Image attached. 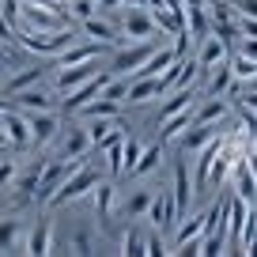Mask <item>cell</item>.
Masks as SVG:
<instances>
[{"label":"cell","mask_w":257,"mask_h":257,"mask_svg":"<svg viewBox=\"0 0 257 257\" xmlns=\"http://www.w3.org/2000/svg\"><path fill=\"white\" fill-rule=\"evenodd\" d=\"M219 137V128L216 125H189V133L182 137V148L185 152H201L208 140H216Z\"/></svg>","instance_id":"obj_20"},{"label":"cell","mask_w":257,"mask_h":257,"mask_svg":"<svg viewBox=\"0 0 257 257\" xmlns=\"http://www.w3.org/2000/svg\"><path fill=\"white\" fill-rule=\"evenodd\" d=\"M87 152H91V133L80 125H68V133L61 140V159H83Z\"/></svg>","instance_id":"obj_11"},{"label":"cell","mask_w":257,"mask_h":257,"mask_svg":"<svg viewBox=\"0 0 257 257\" xmlns=\"http://www.w3.org/2000/svg\"><path fill=\"white\" fill-rule=\"evenodd\" d=\"M174 204H178V212L185 216V208H189V174H185V163H178L174 167Z\"/></svg>","instance_id":"obj_26"},{"label":"cell","mask_w":257,"mask_h":257,"mask_svg":"<svg viewBox=\"0 0 257 257\" xmlns=\"http://www.w3.org/2000/svg\"><path fill=\"white\" fill-rule=\"evenodd\" d=\"M144 246H148V238L140 231H128L125 238H121V253H133V257H137V253H144Z\"/></svg>","instance_id":"obj_31"},{"label":"cell","mask_w":257,"mask_h":257,"mask_svg":"<svg viewBox=\"0 0 257 257\" xmlns=\"http://www.w3.org/2000/svg\"><path fill=\"white\" fill-rule=\"evenodd\" d=\"M121 31H125V38H133V42H152L155 34H159V27H155L148 4H140V8H128L125 27H121Z\"/></svg>","instance_id":"obj_7"},{"label":"cell","mask_w":257,"mask_h":257,"mask_svg":"<svg viewBox=\"0 0 257 257\" xmlns=\"http://www.w3.org/2000/svg\"><path fill=\"white\" fill-rule=\"evenodd\" d=\"M152 201H155V193H152V189H137L125 204H121V216H125V219H140V216H148Z\"/></svg>","instance_id":"obj_21"},{"label":"cell","mask_w":257,"mask_h":257,"mask_svg":"<svg viewBox=\"0 0 257 257\" xmlns=\"http://www.w3.org/2000/svg\"><path fill=\"white\" fill-rule=\"evenodd\" d=\"M0 128H4V137H8L12 148H31L34 137H31V125H27V113L8 106V110L0 113Z\"/></svg>","instance_id":"obj_5"},{"label":"cell","mask_w":257,"mask_h":257,"mask_svg":"<svg viewBox=\"0 0 257 257\" xmlns=\"http://www.w3.org/2000/svg\"><path fill=\"white\" fill-rule=\"evenodd\" d=\"M95 72H98V61H91V64H72V68H57V91H61V95H68L72 87H80V83L91 80Z\"/></svg>","instance_id":"obj_12"},{"label":"cell","mask_w":257,"mask_h":257,"mask_svg":"<svg viewBox=\"0 0 257 257\" xmlns=\"http://www.w3.org/2000/svg\"><path fill=\"white\" fill-rule=\"evenodd\" d=\"M0 253H27V227L23 219H0Z\"/></svg>","instance_id":"obj_9"},{"label":"cell","mask_w":257,"mask_h":257,"mask_svg":"<svg viewBox=\"0 0 257 257\" xmlns=\"http://www.w3.org/2000/svg\"><path fill=\"white\" fill-rule=\"evenodd\" d=\"M57 4H72V0H57Z\"/></svg>","instance_id":"obj_43"},{"label":"cell","mask_w":257,"mask_h":257,"mask_svg":"<svg viewBox=\"0 0 257 257\" xmlns=\"http://www.w3.org/2000/svg\"><path fill=\"white\" fill-rule=\"evenodd\" d=\"M95 12H98L95 0H72V4H68V16H76L80 23H83V19H91Z\"/></svg>","instance_id":"obj_32"},{"label":"cell","mask_w":257,"mask_h":257,"mask_svg":"<svg viewBox=\"0 0 257 257\" xmlns=\"http://www.w3.org/2000/svg\"><path fill=\"white\" fill-rule=\"evenodd\" d=\"M227 117V102L219 95H208V102L201 106V110H193V121L189 125H219V121Z\"/></svg>","instance_id":"obj_17"},{"label":"cell","mask_w":257,"mask_h":257,"mask_svg":"<svg viewBox=\"0 0 257 257\" xmlns=\"http://www.w3.org/2000/svg\"><path fill=\"white\" fill-rule=\"evenodd\" d=\"M238 12H242V16H253V19H257V0H238Z\"/></svg>","instance_id":"obj_38"},{"label":"cell","mask_w":257,"mask_h":257,"mask_svg":"<svg viewBox=\"0 0 257 257\" xmlns=\"http://www.w3.org/2000/svg\"><path fill=\"white\" fill-rule=\"evenodd\" d=\"M182 4H189V8H204L208 0H182Z\"/></svg>","instance_id":"obj_41"},{"label":"cell","mask_w":257,"mask_h":257,"mask_svg":"<svg viewBox=\"0 0 257 257\" xmlns=\"http://www.w3.org/2000/svg\"><path fill=\"white\" fill-rule=\"evenodd\" d=\"M231 72H234V83H249V80H257V61L234 53L231 57Z\"/></svg>","instance_id":"obj_29"},{"label":"cell","mask_w":257,"mask_h":257,"mask_svg":"<svg viewBox=\"0 0 257 257\" xmlns=\"http://www.w3.org/2000/svg\"><path fill=\"white\" fill-rule=\"evenodd\" d=\"M16 178H19V163L0 159V189H4V185H16Z\"/></svg>","instance_id":"obj_33"},{"label":"cell","mask_w":257,"mask_h":257,"mask_svg":"<svg viewBox=\"0 0 257 257\" xmlns=\"http://www.w3.org/2000/svg\"><path fill=\"white\" fill-rule=\"evenodd\" d=\"M95 212H98V219H102V223H110V219H113V185H110V182H106V185H98Z\"/></svg>","instance_id":"obj_30"},{"label":"cell","mask_w":257,"mask_h":257,"mask_svg":"<svg viewBox=\"0 0 257 257\" xmlns=\"http://www.w3.org/2000/svg\"><path fill=\"white\" fill-rule=\"evenodd\" d=\"M80 113H87V117H117V113H121V102H113V98L98 95V98H91V102L83 106Z\"/></svg>","instance_id":"obj_27"},{"label":"cell","mask_w":257,"mask_h":257,"mask_svg":"<svg viewBox=\"0 0 257 257\" xmlns=\"http://www.w3.org/2000/svg\"><path fill=\"white\" fill-rule=\"evenodd\" d=\"M155 49H159V46H155V38H152V42H137V46H128V49H117V53H113V61H110V72H113V76L137 72V68L155 53Z\"/></svg>","instance_id":"obj_3"},{"label":"cell","mask_w":257,"mask_h":257,"mask_svg":"<svg viewBox=\"0 0 257 257\" xmlns=\"http://www.w3.org/2000/svg\"><path fill=\"white\" fill-rule=\"evenodd\" d=\"M148 219H152L155 231H163V227H174L178 219H182V212H178V204H174V193L159 189V197H155L152 208H148Z\"/></svg>","instance_id":"obj_8"},{"label":"cell","mask_w":257,"mask_h":257,"mask_svg":"<svg viewBox=\"0 0 257 257\" xmlns=\"http://www.w3.org/2000/svg\"><path fill=\"white\" fill-rule=\"evenodd\" d=\"M95 185H98V170L91 167L87 159H83L80 167L72 170V174L64 178V185L53 193V201H49V204H53V208H61V204H72V201H80V197H87Z\"/></svg>","instance_id":"obj_2"},{"label":"cell","mask_w":257,"mask_h":257,"mask_svg":"<svg viewBox=\"0 0 257 257\" xmlns=\"http://www.w3.org/2000/svg\"><path fill=\"white\" fill-rule=\"evenodd\" d=\"M34 80H42V68L38 64H27L23 72H16L8 83H4V95H16V91H23V87H31Z\"/></svg>","instance_id":"obj_28"},{"label":"cell","mask_w":257,"mask_h":257,"mask_svg":"<svg viewBox=\"0 0 257 257\" xmlns=\"http://www.w3.org/2000/svg\"><path fill=\"white\" fill-rule=\"evenodd\" d=\"M23 113H27V125H31V137L38 148H46L61 133V113L57 110H23Z\"/></svg>","instance_id":"obj_4"},{"label":"cell","mask_w":257,"mask_h":257,"mask_svg":"<svg viewBox=\"0 0 257 257\" xmlns=\"http://www.w3.org/2000/svg\"><path fill=\"white\" fill-rule=\"evenodd\" d=\"M140 152H144V148H140L133 137H125V174H128V167H133V163L140 159Z\"/></svg>","instance_id":"obj_34"},{"label":"cell","mask_w":257,"mask_h":257,"mask_svg":"<svg viewBox=\"0 0 257 257\" xmlns=\"http://www.w3.org/2000/svg\"><path fill=\"white\" fill-rule=\"evenodd\" d=\"M4 144H8V137H4V128H0V148H4Z\"/></svg>","instance_id":"obj_42"},{"label":"cell","mask_w":257,"mask_h":257,"mask_svg":"<svg viewBox=\"0 0 257 257\" xmlns=\"http://www.w3.org/2000/svg\"><path fill=\"white\" fill-rule=\"evenodd\" d=\"M144 253H155V257H159V253H167V249H163V238H159V234H148V246H144Z\"/></svg>","instance_id":"obj_37"},{"label":"cell","mask_w":257,"mask_h":257,"mask_svg":"<svg viewBox=\"0 0 257 257\" xmlns=\"http://www.w3.org/2000/svg\"><path fill=\"white\" fill-rule=\"evenodd\" d=\"M159 95H167L163 91V83H159V76H140V80H128V98L125 102H152V98H159Z\"/></svg>","instance_id":"obj_13"},{"label":"cell","mask_w":257,"mask_h":257,"mask_svg":"<svg viewBox=\"0 0 257 257\" xmlns=\"http://www.w3.org/2000/svg\"><path fill=\"white\" fill-rule=\"evenodd\" d=\"M27 253H53V223H38L27 238Z\"/></svg>","instance_id":"obj_24"},{"label":"cell","mask_w":257,"mask_h":257,"mask_svg":"<svg viewBox=\"0 0 257 257\" xmlns=\"http://www.w3.org/2000/svg\"><path fill=\"white\" fill-rule=\"evenodd\" d=\"M249 155V152H246ZM231 174H234V197H242L246 204H253L257 201V178L249 174V167H246V159H238L231 167Z\"/></svg>","instance_id":"obj_14"},{"label":"cell","mask_w":257,"mask_h":257,"mask_svg":"<svg viewBox=\"0 0 257 257\" xmlns=\"http://www.w3.org/2000/svg\"><path fill=\"white\" fill-rule=\"evenodd\" d=\"M238 31L249 34V38H257V19H253V16H242V12H238Z\"/></svg>","instance_id":"obj_36"},{"label":"cell","mask_w":257,"mask_h":257,"mask_svg":"<svg viewBox=\"0 0 257 257\" xmlns=\"http://www.w3.org/2000/svg\"><path fill=\"white\" fill-rule=\"evenodd\" d=\"M102 57V42H87V46H68L61 53V68H72V64H91V61H98Z\"/></svg>","instance_id":"obj_16"},{"label":"cell","mask_w":257,"mask_h":257,"mask_svg":"<svg viewBox=\"0 0 257 257\" xmlns=\"http://www.w3.org/2000/svg\"><path fill=\"white\" fill-rule=\"evenodd\" d=\"M159 163H163V144H152V148H144V152H140V159L128 167V174H133V178H144V174H152Z\"/></svg>","instance_id":"obj_22"},{"label":"cell","mask_w":257,"mask_h":257,"mask_svg":"<svg viewBox=\"0 0 257 257\" xmlns=\"http://www.w3.org/2000/svg\"><path fill=\"white\" fill-rule=\"evenodd\" d=\"M246 167H249V174L257 178V148H249V155H246Z\"/></svg>","instance_id":"obj_39"},{"label":"cell","mask_w":257,"mask_h":257,"mask_svg":"<svg viewBox=\"0 0 257 257\" xmlns=\"http://www.w3.org/2000/svg\"><path fill=\"white\" fill-rule=\"evenodd\" d=\"M80 34H87L91 42H102V46H106V42H113V38H117V31H113L110 23H102V19H95V16H91V19H83V23H80Z\"/></svg>","instance_id":"obj_25"},{"label":"cell","mask_w":257,"mask_h":257,"mask_svg":"<svg viewBox=\"0 0 257 257\" xmlns=\"http://www.w3.org/2000/svg\"><path fill=\"white\" fill-rule=\"evenodd\" d=\"M227 49H231V46H227V42L219 38L216 31H212V34H204V38H201V53H197V68H201V72L216 68L219 61H227Z\"/></svg>","instance_id":"obj_10"},{"label":"cell","mask_w":257,"mask_h":257,"mask_svg":"<svg viewBox=\"0 0 257 257\" xmlns=\"http://www.w3.org/2000/svg\"><path fill=\"white\" fill-rule=\"evenodd\" d=\"M189 121H193V106H185V110H178V113H170V117H163V133H159V144H167V140L182 137L185 128H189Z\"/></svg>","instance_id":"obj_18"},{"label":"cell","mask_w":257,"mask_h":257,"mask_svg":"<svg viewBox=\"0 0 257 257\" xmlns=\"http://www.w3.org/2000/svg\"><path fill=\"white\" fill-rule=\"evenodd\" d=\"M110 76H113V72H95L91 80H83L80 87H72V91H68V98H64V113H80L83 106H87L91 98H95L98 91L110 83Z\"/></svg>","instance_id":"obj_6"},{"label":"cell","mask_w":257,"mask_h":257,"mask_svg":"<svg viewBox=\"0 0 257 257\" xmlns=\"http://www.w3.org/2000/svg\"><path fill=\"white\" fill-rule=\"evenodd\" d=\"M208 95H223L227 87H231L234 83V72H231V57H227V61H219L216 68H208Z\"/></svg>","instance_id":"obj_23"},{"label":"cell","mask_w":257,"mask_h":257,"mask_svg":"<svg viewBox=\"0 0 257 257\" xmlns=\"http://www.w3.org/2000/svg\"><path fill=\"white\" fill-rule=\"evenodd\" d=\"M238 53H242V57H249V61H257V38L242 34V38H238Z\"/></svg>","instance_id":"obj_35"},{"label":"cell","mask_w":257,"mask_h":257,"mask_svg":"<svg viewBox=\"0 0 257 257\" xmlns=\"http://www.w3.org/2000/svg\"><path fill=\"white\" fill-rule=\"evenodd\" d=\"M204 223H208V216H189L182 227H178V234H174V249H182V253H185V246L204 234Z\"/></svg>","instance_id":"obj_19"},{"label":"cell","mask_w":257,"mask_h":257,"mask_svg":"<svg viewBox=\"0 0 257 257\" xmlns=\"http://www.w3.org/2000/svg\"><path fill=\"white\" fill-rule=\"evenodd\" d=\"M76 34H80V27H57V31H16L19 46L31 49V53H64V49L76 42Z\"/></svg>","instance_id":"obj_1"},{"label":"cell","mask_w":257,"mask_h":257,"mask_svg":"<svg viewBox=\"0 0 257 257\" xmlns=\"http://www.w3.org/2000/svg\"><path fill=\"white\" fill-rule=\"evenodd\" d=\"M125 8H140V4H148V0H121Z\"/></svg>","instance_id":"obj_40"},{"label":"cell","mask_w":257,"mask_h":257,"mask_svg":"<svg viewBox=\"0 0 257 257\" xmlns=\"http://www.w3.org/2000/svg\"><path fill=\"white\" fill-rule=\"evenodd\" d=\"M8 98H12L16 110H57L53 95H42V91H31V87L16 91V95H8Z\"/></svg>","instance_id":"obj_15"}]
</instances>
